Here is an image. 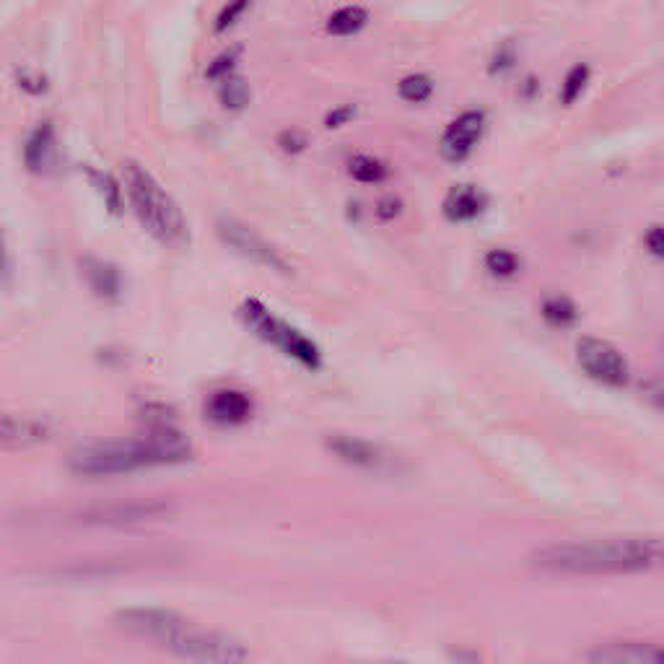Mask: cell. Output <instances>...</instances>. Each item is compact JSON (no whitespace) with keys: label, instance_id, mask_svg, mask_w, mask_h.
I'll use <instances>...</instances> for the list:
<instances>
[{"label":"cell","instance_id":"cell-1","mask_svg":"<svg viewBox=\"0 0 664 664\" xmlns=\"http://www.w3.org/2000/svg\"><path fill=\"white\" fill-rule=\"evenodd\" d=\"M533 566L550 574H649L664 571V535L597 537L535 550Z\"/></svg>","mask_w":664,"mask_h":664},{"label":"cell","instance_id":"cell-2","mask_svg":"<svg viewBox=\"0 0 664 664\" xmlns=\"http://www.w3.org/2000/svg\"><path fill=\"white\" fill-rule=\"evenodd\" d=\"M117 628L164 652L192 662L231 664L247 660V647L224 630L201 628L184 615L162 608H128L117 613Z\"/></svg>","mask_w":664,"mask_h":664},{"label":"cell","instance_id":"cell-3","mask_svg":"<svg viewBox=\"0 0 664 664\" xmlns=\"http://www.w3.org/2000/svg\"><path fill=\"white\" fill-rule=\"evenodd\" d=\"M192 447L182 431L154 423V429L141 439L99 442L76 449L71 455L68 468L84 477H107L136 473L145 468H162V464L188 462Z\"/></svg>","mask_w":664,"mask_h":664},{"label":"cell","instance_id":"cell-4","mask_svg":"<svg viewBox=\"0 0 664 664\" xmlns=\"http://www.w3.org/2000/svg\"><path fill=\"white\" fill-rule=\"evenodd\" d=\"M123 182L143 229L149 231L156 242L166 244V247H188L190 226L175 197L136 162L123 164Z\"/></svg>","mask_w":664,"mask_h":664},{"label":"cell","instance_id":"cell-5","mask_svg":"<svg viewBox=\"0 0 664 664\" xmlns=\"http://www.w3.org/2000/svg\"><path fill=\"white\" fill-rule=\"evenodd\" d=\"M239 317H242L244 328H247L252 335L273 345L283 356L294 358V361L311 371L322 367V350L317 348V343L309 341L294 324H289L278 315H273V311L265 307L263 302H257V298H247V302L239 307Z\"/></svg>","mask_w":664,"mask_h":664},{"label":"cell","instance_id":"cell-6","mask_svg":"<svg viewBox=\"0 0 664 664\" xmlns=\"http://www.w3.org/2000/svg\"><path fill=\"white\" fill-rule=\"evenodd\" d=\"M218 237L229 250H234L237 255L247 257L250 263L260 265V268L273 270V273H291V265L283 260L281 255L273 250V244L265 242V239L252 231L247 224L234 221V218H221L218 221Z\"/></svg>","mask_w":664,"mask_h":664},{"label":"cell","instance_id":"cell-7","mask_svg":"<svg viewBox=\"0 0 664 664\" xmlns=\"http://www.w3.org/2000/svg\"><path fill=\"white\" fill-rule=\"evenodd\" d=\"M576 358L595 382L608 384V387H623L628 382V361L613 343L600 341V337H582L576 345Z\"/></svg>","mask_w":664,"mask_h":664},{"label":"cell","instance_id":"cell-8","mask_svg":"<svg viewBox=\"0 0 664 664\" xmlns=\"http://www.w3.org/2000/svg\"><path fill=\"white\" fill-rule=\"evenodd\" d=\"M483 130H486V115L477 110L462 112L455 123H449V128L442 136V156L447 162H464L473 149L481 141Z\"/></svg>","mask_w":664,"mask_h":664},{"label":"cell","instance_id":"cell-9","mask_svg":"<svg viewBox=\"0 0 664 664\" xmlns=\"http://www.w3.org/2000/svg\"><path fill=\"white\" fill-rule=\"evenodd\" d=\"M252 410H255L252 397L242 390H216L210 392L208 400H205V418H208V423L221 429H234L247 423L252 418Z\"/></svg>","mask_w":664,"mask_h":664},{"label":"cell","instance_id":"cell-10","mask_svg":"<svg viewBox=\"0 0 664 664\" xmlns=\"http://www.w3.org/2000/svg\"><path fill=\"white\" fill-rule=\"evenodd\" d=\"M589 660L610 664H664V647L652 641H615L597 647Z\"/></svg>","mask_w":664,"mask_h":664},{"label":"cell","instance_id":"cell-11","mask_svg":"<svg viewBox=\"0 0 664 664\" xmlns=\"http://www.w3.org/2000/svg\"><path fill=\"white\" fill-rule=\"evenodd\" d=\"M24 162L31 175L50 177L52 171H58L60 151L55 141V128H52L50 123H42L35 132H31V138L26 141L24 149Z\"/></svg>","mask_w":664,"mask_h":664},{"label":"cell","instance_id":"cell-12","mask_svg":"<svg viewBox=\"0 0 664 664\" xmlns=\"http://www.w3.org/2000/svg\"><path fill=\"white\" fill-rule=\"evenodd\" d=\"M50 436V426L37 418L0 413V449L35 447Z\"/></svg>","mask_w":664,"mask_h":664},{"label":"cell","instance_id":"cell-13","mask_svg":"<svg viewBox=\"0 0 664 664\" xmlns=\"http://www.w3.org/2000/svg\"><path fill=\"white\" fill-rule=\"evenodd\" d=\"M171 507L162 501H141V503H117V507L97 509L91 514L89 522L94 524H138V522H151L158 516L169 514Z\"/></svg>","mask_w":664,"mask_h":664},{"label":"cell","instance_id":"cell-14","mask_svg":"<svg viewBox=\"0 0 664 664\" xmlns=\"http://www.w3.org/2000/svg\"><path fill=\"white\" fill-rule=\"evenodd\" d=\"M81 273L97 296L107 298V302H117L123 296V276L112 263L99 260V257H84Z\"/></svg>","mask_w":664,"mask_h":664},{"label":"cell","instance_id":"cell-15","mask_svg":"<svg viewBox=\"0 0 664 664\" xmlns=\"http://www.w3.org/2000/svg\"><path fill=\"white\" fill-rule=\"evenodd\" d=\"M328 449L337 457V460L356 464V468H376V464L382 462L380 449H376L371 442L356 439V436H345V434L330 436Z\"/></svg>","mask_w":664,"mask_h":664},{"label":"cell","instance_id":"cell-16","mask_svg":"<svg viewBox=\"0 0 664 664\" xmlns=\"http://www.w3.org/2000/svg\"><path fill=\"white\" fill-rule=\"evenodd\" d=\"M486 208V197L473 184H457L444 201V216L449 221H473Z\"/></svg>","mask_w":664,"mask_h":664},{"label":"cell","instance_id":"cell-17","mask_svg":"<svg viewBox=\"0 0 664 664\" xmlns=\"http://www.w3.org/2000/svg\"><path fill=\"white\" fill-rule=\"evenodd\" d=\"M369 24V11L363 5H343L332 11L328 18V35L332 37H354Z\"/></svg>","mask_w":664,"mask_h":664},{"label":"cell","instance_id":"cell-18","mask_svg":"<svg viewBox=\"0 0 664 664\" xmlns=\"http://www.w3.org/2000/svg\"><path fill=\"white\" fill-rule=\"evenodd\" d=\"M589 78H592V68H589L587 63H576L574 68L566 73V78H563L561 84V94H558L563 107H571V104L579 102L584 91H587Z\"/></svg>","mask_w":664,"mask_h":664},{"label":"cell","instance_id":"cell-19","mask_svg":"<svg viewBox=\"0 0 664 664\" xmlns=\"http://www.w3.org/2000/svg\"><path fill=\"white\" fill-rule=\"evenodd\" d=\"M218 97H221V104L226 110L242 112L250 104L252 91H250V84L234 73V76L224 78L221 89H218Z\"/></svg>","mask_w":664,"mask_h":664},{"label":"cell","instance_id":"cell-20","mask_svg":"<svg viewBox=\"0 0 664 664\" xmlns=\"http://www.w3.org/2000/svg\"><path fill=\"white\" fill-rule=\"evenodd\" d=\"M348 171L356 182H363V184H376L387 179V166H384L380 158L363 156V154L350 158Z\"/></svg>","mask_w":664,"mask_h":664},{"label":"cell","instance_id":"cell-21","mask_svg":"<svg viewBox=\"0 0 664 664\" xmlns=\"http://www.w3.org/2000/svg\"><path fill=\"white\" fill-rule=\"evenodd\" d=\"M397 94L410 104H423L434 94V81H431L429 76H423V73H410V76H405L400 86H397Z\"/></svg>","mask_w":664,"mask_h":664},{"label":"cell","instance_id":"cell-22","mask_svg":"<svg viewBox=\"0 0 664 664\" xmlns=\"http://www.w3.org/2000/svg\"><path fill=\"white\" fill-rule=\"evenodd\" d=\"M86 175H89L91 184L102 192L104 205H107L110 214H123V195H119L115 177L107 175V171H99V169H86Z\"/></svg>","mask_w":664,"mask_h":664},{"label":"cell","instance_id":"cell-23","mask_svg":"<svg viewBox=\"0 0 664 664\" xmlns=\"http://www.w3.org/2000/svg\"><path fill=\"white\" fill-rule=\"evenodd\" d=\"M542 317H546L550 324H556V328H566V324L576 320V307L563 296L548 298V302L542 304Z\"/></svg>","mask_w":664,"mask_h":664},{"label":"cell","instance_id":"cell-24","mask_svg":"<svg viewBox=\"0 0 664 664\" xmlns=\"http://www.w3.org/2000/svg\"><path fill=\"white\" fill-rule=\"evenodd\" d=\"M239 52L242 48H229L224 50L221 55H218L214 63L208 65V71H205V76H208V81H224V78L234 76L237 73V63H239Z\"/></svg>","mask_w":664,"mask_h":664},{"label":"cell","instance_id":"cell-25","mask_svg":"<svg viewBox=\"0 0 664 664\" xmlns=\"http://www.w3.org/2000/svg\"><path fill=\"white\" fill-rule=\"evenodd\" d=\"M486 268L494 276L509 278L520 270V260H516L514 252H509V250H490L486 255Z\"/></svg>","mask_w":664,"mask_h":664},{"label":"cell","instance_id":"cell-26","mask_svg":"<svg viewBox=\"0 0 664 664\" xmlns=\"http://www.w3.org/2000/svg\"><path fill=\"white\" fill-rule=\"evenodd\" d=\"M250 9V0H229V3L224 5L221 11H218L216 22H214V31L216 35H224V31H229L231 26H234L239 18L244 16V11Z\"/></svg>","mask_w":664,"mask_h":664},{"label":"cell","instance_id":"cell-27","mask_svg":"<svg viewBox=\"0 0 664 664\" xmlns=\"http://www.w3.org/2000/svg\"><path fill=\"white\" fill-rule=\"evenodd\" d=\"M514 63H516V44L511 42V39H507V42H501L496 48L488 71L494 73V76H501V73H509L514 68Z\"/></svg>","mask_w":664,"mask_h":664},{"label":"cell","instance_id":"cell-28","mask_svg":"<svg viewBox=\"0 0 664 664\" xmlns=\"http://www.w3.org/2000/svg\"><path fill=\"white\" fill-rule=\"evenodd\" d=\"M356 115H358L356 104H343V107H335L328 117H324V125H328L330 130H337L343 128V125H348Z\"/></svg>","mask_w":664,"mask_h":664},{"label":"cell","instance_id":"cell-29","mask_svg":"<svg viewBox=\"0 0 664 664\" xmlns=\"http://www.w3.org/2000/svg\"><path fill=\"white\" fill-rule=\"evenodd\" d=\"M278 143H281V149L289 151V154H302V151L307 149V136H304L302 130H285L281 132V138H278Z\"/></svg>","mask_w":664,"mask_h":664},{"label":"cell","instance_id":"cell-30","mask_svg":"<svg viewBox=\"0 0 664 664\" xmlns=\"http://www.w3.org/2000/svg\"><path fill=\"white\" fill-rule=\"evenodd\" d=\"M647 250L652 252L654 257H662L664 260V226H652L647 231Z\"/></svg>","mask_w":664,"mask_h":664},{"label":"cell","instance_id":"cell-31","mask_svg":"<svg viewBox=\"0 0 664 664\" xmlns=\"http://www.w3.org/2000/svg\"><path fill=\"white\" fill-rule=\"evenodd\" d=\"M400 210H403V203L397 201V197H384V201H380V208H376V216L387 221V218L400 216Z\"/></svg>","mask_w":664,"mask_h":664},{"label":"cell","instance_id":"cell-32","mask_svg":"<svg viewBox=\"0 0 664 664\" xmlns=\"http://www.w3.org/2000/svg\"><path fill=\"white\" fill-rule=\"evenodd\" d=\"M9 273H11V260H9V250H5L3 229H0V283L9 278Z\"/></svg>","mask_w":664,"mask_h":664},{"label":"cell","instance_id":"cell-33","mask_svg":"<svg viewBox=\"0 0 664 664\" xmlns=\"http://www.w3.org/2000/svg\"><path fill=\"white\" fill-rule=\"evenodd\" d=\"M18 81H22L24 89L31 91V94H39V91L48 89V81H44V78H39V81H35V78H26L24 73H22V78H18Z\"/></svg>","mask_w":664,"mask_h":664},{"label":"cell","instance_id":"cell-34","mask_svg":"<svg viewBox=\"0 0 664 664\" xmlns=\"http://www.w3.org/2000/svg\"><path fill=\"white\" fill-rule=\"evenodd\" d=\"M652 400L664 408V382H656L652 387Z\"/></svg>","mask_w":664,"mask_h":664}]
</instances>
